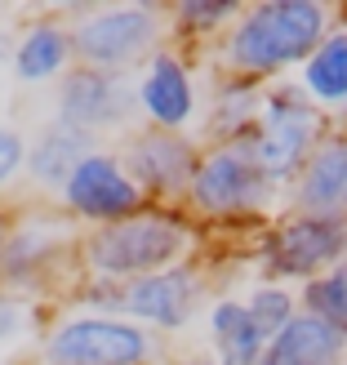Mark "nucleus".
Listing matches in <instances>:
<instances>
[{
	"label": "nucleus",
	"instance_id": "nucleus-3",
	"mask_svg": "<svg viewBox=\"0 0 347 365\" xmlns=\"http://www.w3.org/2000/svg\"><path fill=\"white\" fill-rule=\"evenodd\" d=\"M205 232L182 205H147L134 218L85 232V277L143 281L182 263H200Z\"/></svg>",
	"mask_w": 347,
	"mask_h": 365
},
{
	"label": "nucleus",
	"instance_id": "nucleus-6",
	"mask_svg": "<svg viewBox=\"0 0 347 365\" xmlns=\"http://www.w3.org/2000/svg\"><path fill=\"white\" fill-rule=\"evenodd\" d=\"M160 334L130 317L67 307L49 321L36 365H160Z\"/></svg>",
	"mask_w": 347,
	"mask_h": 365
},
{
	"label": "nucleus",
	"instance_id": "nucleus-28",
	"mask_svg": "<svg viewBox=\"0 0 347 365\" xmlns=\"http://www.w3.org/2000/svg\"><path fill=\"white\" fill-rule=\"evenodd\" d=\"M5 232H9V210H0V241H5Z\"/></svg>",
	"mask_w": 347,
	"mask_h": 365
},
{
	"label": "nucleus",
	"instance_id": "nucleus-20",
	"mask_svg": "<svg viewBox=\"0 0 347 365\" xmlns=\"http://www.w3.org/2000/svg\"><path fill=\"white\" fill-rule=\"evenodd\" d=\"M299 89L312 98L321 112L338 116L347 107V14L334 18L330 36L316 45V53L299 67Z\"/></svg>",
	"mask_w": 347,
	"mask_h": 365
},
{
	"label": "nucleus",
	"instance_id": "nucleus-27",
	"mask_svg": "<svg viewBox=\"0 0 347 365\" xmlns=\"http://www.w3.org/2000/svg\"><path fill=\"white\" fill-rule=\"evenodd\" d=\"M14 53V45H9V31H5V23H0V67H5V58Z\"/></svg>",
	"mask_w": 347,
	"mask_h": 365
},
{
	"label": "nucleus",
	"instance_id": "nucleus-24",
	"mask_svg": "<svg viewBox=\"0 0 347 365\" xmlns=\"http://www.w3.org/2000/svg\"><path fill=\"white\" fill-rule=\"evenodd\" d=\"M41 312H45L41 303H31V299H23V294H14V289L0 285V348H9V343H18L23 334H31Z\"/></svg>",
	"mask_w": 347,
	"mask_h": 365
},
{
	"label": "nucleus",
	"instance_id": "nucleus-7",
	"mask_svg": "<svg viewBox=\"0 0 347 365\" xmlns=\"http://www.w3.org/2000/svg\"><path fill=\"white\" fill-rule=\"evenodd\" d=\"M254 259L263 281L281 285H307L347 263V218H321V214H294L281 218L254 236Z\"/></svg>",
	"mask_w": 347,
	"mask_h": 365
},
{
	"label": "nucleus",
	"instance_id": "nucleus-16",
	"mask_svg": "<svg viewBox=\"0 0 347 365\" xmlns=\"http://www.w3.org/2000/svg\"><path fill=\"white\" fill-rule=\"evenodd\" d=\"M94 152H98V138L76 134V130H67V125L49 120L27 143V174L23 178H27V187L36 196L58 200L63 187H67V178L76 174V165L85 156H94Z\"/></svg>",
	"mask_w": 347,
	"mask_h": 365
},
{
	"label": "nucleus",
	"instance_id": "nucleus-12",
	"mask_svg": "<svg viewBox=\"0 0 347 365\" xmlns=\"http://www.w3.org/2000/svg\"><path fill=\"white\" fill-rule=\"evenodd\" d=\"M116 152L125 160V170L134 174V182L147 192L152 205H182L205 143H200L196 134H170V130L138 125L134 134L120 138Z\"/></svg>",
	"mask_w": 347,
	"mask_h": 365
},
{
	"label": "nucleus",
	"instance_id": "nucleus-4",
	"mask_svg": "<svg viewBox=\"0 0 347 365\" xmlns=\"http://www.w3.org/2000/svg\"><path fill=\"white\" fill-rule=\"evenodd\" d=\"M281 200L285 187L259 165L249 143H205L182 210L200 232H263L271 218H281Z\"/></svg>",
	"mask_w": 347,
	"mask_h": 365
},
{
	"label": "nucleus",
	"instance_id": "nucleus-18",
	"mask_svg": "<svg viewBox=\"0 0 347 365\" xmlns=\"http://www.w3.org/2000/svg\"><path fill=\"white\" fill-rule=\"evenodd\" d=\"M259 365H347V330L299 312L267 343Z\"/></svg>",
	"mask_w": 347,
	"mask_h": 365
},
{
	"label": "nucleus",
	"instance_id": "nucleus-15",
	"mask_svg": "<svg viewBox=\"0 0 347 365\" xmlns=\"http://www.w3.org/2000/svg\"><path fill=\"white\" fill-rule=\"evenodd\" d=\"M285 205L294 214H321V218H347V134L330 130V138L312 152L303 174L289 182Z\"/></svg>",
	"mask_w": 347,
	"mask_h": 365
},
{
	"label": "nucleus",
	"instance_id": "nucleus-2",
	"mask_svg": "<svg viewBox=\"0 0 347 365\" xmlns=\"http://www.w3.org/2000/svg\"><path fill=\"white\" fill-rule=\"evenodd\" d=\"M85 227L67 210L49 205H23L9 214V232L0 241V285L23 294L31 303L45 299H71L85 281Z\"/></svg>",
	"mask_w": 347,
	"mask_h": 365
},
{
	"label": "nucleus",
	"instance_id": "nucleus-26",
	"mask_svg": "<svg viewBox=\"0 0 347 365\" xmlns=\"http://www.w3.org/2000/svg\"><path fill=\"white\" fill-rule=\"evenodd\" d=\"M165 365H218V356L214 352H187V356H174Z\"/></svg>",
	"mask_w": 347,
	"mask_h": 365
},
{
	"label": "nucleus",
	"instance_id": "nucleus-11",
	"mask_svg": "<svg viewBox=\"0 0 347 365\" xmlns=\"http://www.w3.org/2000/svg\"><path fill=\"white\" fill-rule=\"evenodd\" d=\"M138 120L152 130L170 134H192L196 120H205V98L196 85V58L182 45H165L138 67Z\"/></svg>",
	"mask_w": 347,
	"mask_h": 365
},
{
	"label": "nucleus",
	"instance_id": "nucleus-10",
	"mask_svg": "<svg viewBox=\"0 0 347 365\" xmlns=\"http://www.w3.org/2000/svg\"><path fill=\"white\" fill-rule=\"evenodd\" d=\"M53 205L67 210L85 232H94V227H112L120 218L143 214L152 200L134 182V174L125 170L120 152L98 148L94 156H85L76 165V174L67 178V187H63V196L53 200Z\"/></svg>",
	"mask_w": 347,
	"mask_h": 365
},
{
	"label": "nucleus",
	"instance_id": "nucleus-5",
	"mask_svg": "<svg viewBox=\"0 0 347 365\" xmlns=\"http://www.w3.org/2000/svg\"><path fill=\"white\" fill-rule=\"evenodd\" d=\"M71 41H76V67L138 76V67L174 41L170 9L143 5V0L81 9L71 18Z\"/></svg>",
	"mask_w": 347,
	"mask_h": 365
},
{
	"label": "nucleus",
	"instance_id": "nucleus-17",
	"mask_svg": "<svg viewBox=\"0 0 347 365\" xmlns=\"http://www.w3.org/2000/svg\"><path fill=\"white\" fill-rule=\"evenodd\" d=\"M263 103H267V85L214 71L209 98H205V120H200L205 143H249L254 130H259Z\"/></svg>",
	"mask_w": 347,
	"mask_h": 365
},
{
	"label": "nucleus",
	"instance_id": "nucleus-21",
	"mask_svg": "<svg viewBox=\"0 0 347 365\" xmlns=\"http://www.w3.org/2000/svg\"><path fill=\"white\" fill-rule=\"evenodd\" d=\"M245 5H236V0H174L170 5V36L174 45L187 41L192 45H218L223 41V31L241 18Z\"/></svg>",
	"mask_w": 347,
	"mask_h": 365
},
{
	"label": "nucleus",
	"instance_id": "nucleus-23",
	"mask_svg": "<svg viewBox=\"0 0 347 365\" xmlns=\"http://www.w3.org/2000/svg\"><path fill=\"white\" fill-rule=\"evenodd\" d=\"M299 303H303L307 317H321V321L338 325V330H347V263H338L334 272L299 285Z\"/></svg>",
	"mask_w": 347,
	"mask_h": 365
},
{
	"label": "nucleus",
	"instance_id": "nucleus-22",
	"mask_svg": "<svg viewBox=\"0 0 347 365\" xmlns=\"http://www.w3.org/2000/svg\"><path fill=\"white\" fill-rule=\"evenodd\" d=\"M245 307L254 312V321L263 325V334H267V339H276L285 325L303 312L299 289H294V285H281V281H259V285H249Z\"/></svg>",
	"mask_w": 347,
	"mask_h": 365
},
{
	"label": "nucleus",
	"instance_id": "nucleus-25",
	"mask_svg": "<svg viewBox=\"0 0 347 365\" xmlns=\"http://www.w3.org/2000/svg\"><path fill=\"white\" fill-rule=\"evenodd\" d=\"M27 134L14 130V125H0V192L14 187L18 178L27 174Z\"/></svg>",
	"mask_w": 347,
	"mask_h": 365
},
{
	"label": "nucleus",
	"instance_id": "nucleus-14",
	"mask_svg": "<svg viewBox=\"0 0 347 365\" xmlns=\"http://www.w3.org/2000/svg\"><path fill=\"white\" fill-rule=\"evenodd\" d=\"M71 67H76V41H71L67 18L41 14L14 31L9 71L18 85H58Z\"/></svg>",
	"mask_w": 347,
	"mask_h": 365
},
{
	"label": "nucleus",
	"instance_id": "nucleus-9",
	"mask_svg": "<svg viewBox=\"0 0 347 365\" xmlns=\"http://www.w3.org/2000/svg\"><path fill=\"white\" fill-rule=\"evenodd\" d=\"M53 120L76 134L107 138V134H134L138 130V85L120 71L71 67L53 89Z\"/></svg>",
	"mask_w": 347,
	"mask_h": 365
},
{
	"label": "nucleus",
	"instance_id": "nucleus-8",
	"mask_svg": "<svg viewBox=\"0 0 347 365\" xmlns=\"http://www.w3.org/2000/svg\"><path fill=\"white\" fill-rule=\"evenodd\" d=\"M330 130H334V116L321 112L299 89V81H281V85H267V103L249 148L259 156V165L289 192V182L303 174V165L330 138Z\"/></svg>",
	"mask_w": 347,
	"mask_h": 365
},
{
	"label": "nucleus",
	"instance_id": "nucleus-1",
	"mask_svg": "<svg viewBox=\"0 0 347 365\" xmlns=\"http://www.w3.org/2000/svg\"><path fill=\"white\" fill-rule=\"evenodd\" d=\"M338 9L325 0H254L214 45V67L223 76L281 85L294 81L299 67L330 36Z\"/></svg>",
	"mask_w": 347,
	"mask_h": 365
},
{
	"label": "nucleus",
	"instance_id": "nucleus-13",
	"mask_svg": "<svg viewBox=\"0 0 347 365\" xmlns=\"http://www.w3.org/2000/svg\"><path fill=\"white\" fill-rule=\"evenodd\" d=\"M209 303L214 299H209L205 263H182V267L156 272V277H143V281H125V312L120 317L147 325L152 334H178Z\"/></svg>",
	"mask_w": 347,
	"mask_h": 365
},
{
	"label": "nucleus",
	"instance_id": "nucleus-19",
	"mask_svg": "<svg viewBox=\"0 0 347 365\" xmlns=\"http://www.w3.org/2000/svg\"><path fill=\"white\" fill-rule=\"evenodd\" d=\"M205 325H209V343H214V356L218 365H259L267 352V334L263 325L254 321V312L245 307V299H214L205 307Z\"/></svg>",
	"mask_w": 347,
	"mask_h": 365
},
{
	"label": "nucleus",
	"instance_id": "nucleus-29",
	"mask_svg": "<svg viewBox=\"0 0 347 365\" xmlns=\"http://www.w3.org/2000/svg\"><path fill=\"white\" fill-rule=\"evenodd\" d=\"M334 125H338V130H343V134H347V107H343V112H338V116H334Z\"/></svg>",
	"mask_w": 347,
	"mask_h": 365
}]
</instances>
